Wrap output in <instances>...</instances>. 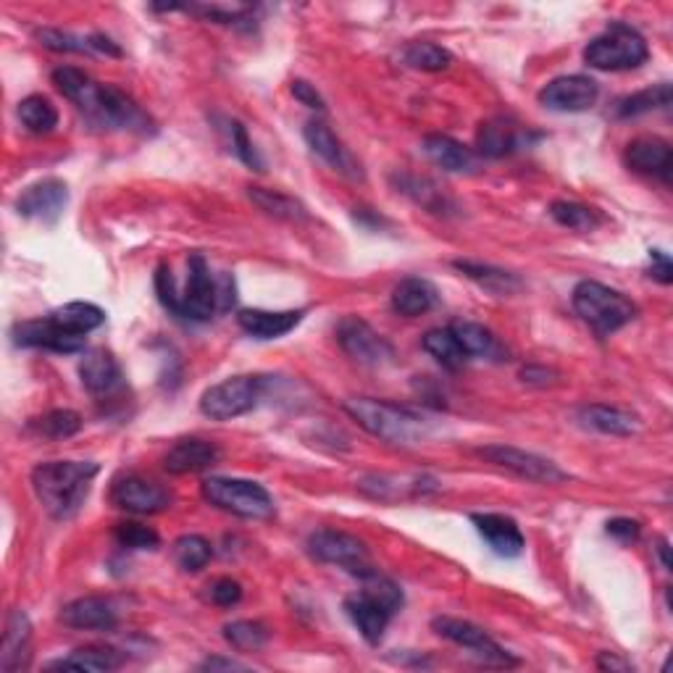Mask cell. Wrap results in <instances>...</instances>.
I'll list each match as a JSON object with an SVG mask.
<instances>
[{
	"instance_id": "cell-49",
	"label": "cell",
	"mask_w": 673,
	"mask_h": 673,
	"mask_svg": "<svg viewBox=\"0 0 673 673\" xmlns=\"http://www.w3.org/2000/svg\"><path fill=\"white\" fill-rule=\"evenodd\" d=\"M650 277L658 279L661 284H671L673 282V263L669 258V252L663 250H650Z\"/></svg>"
},
{
	"instance_id": "cell-26",
	"label": "cell",
	"mask_w": 673,
	"mask_h": 673,
	"mask_svg": "<svg viewBox=\"0 0 673 673\" xmlns=\"http://www.w3.org/2000/svg\"><path fill=\"white\" fill-rule=\"evenodd\" d=\"M421 151H424V156L429 158L434 166H439L442 172L472 174V172H476V166H479V161H476V153L472 151V147H466L463 143H458V139H453L447 135L424 137Z\"/></svg>"
},
{
	"instance_id": "cell-2",
	"label": "cell",
	"mask_w": 673,
	"mask_h": 673,
	"mask_svg": "<svg viewBox=\"0 0 673 673\" xmlns=\"http://www.w3.org/2000/svg\"><path fill=\"white\" fill-rule=\"evenodd\" d=\"M101 466L93 460H48L34 466L32 489L48 516L66 521L80 514Z\"/></svg>"
},
{
	"instance_id": "cell-33",
	"label": "cell",
	"mask_w": 673,
	"mask_h": 673,
	"mask_svg": "<svg viewBox=\"0 0 673 673\" xmlns=\"http://www.w3.org/2000/svg\"><path fill=\"white\" fill-rule=\"evenodd\" d=\"M453 266L463 273V277H468L472 282L479 284L482 290H487L493 294H516L524 287L521 279H518L516 273H510L505 269H495V266L474 263V261H455Z\"/></svg>"
},
{
	"instance_id": "cell-9",
	"label": "cell",
	"mask_w": 673,
	"mask_h": 673,
	"mask_svg": "<svg viewBox=\"0 0 673 673\" xmlns=\"http://www.w3.org/2000/svg\"><path fill=\"white\" fill-rule=\"evenodd\" d=\"M432 629L437 631L442 640L472 652L476 661L484 665H493V669H516L518 665L516 655H510L503 644H497L487 631L472 621L453 619V615H437V619L432 621Z\"/></svg>"
},
{
	"instance_id": "cell-38",
	"label": "cell",
	"mask_w": 673,
	"mask_h": 673,
	"mask_svg": "<svg viewBox=\"0 0 673 673\" xmlns=\"http://www.w3.org/2000/svg\"><path fill=\"white\" fill-rule=\"evenodd\" d=\"M671 105V84H655V87L640 90V93L623 97L619 101V116L631 118V116H642L650 114L655 108H669Z\"/></svg>"
},
{
	"instance_id": "cell-53",
	"label": "cell",
	"mask_w": 673,
	"mask_h": 673,
	"mask_svg": "<svg viewBox=\"0 0 673 673\" xmlns=\"http://www.w3.org/2000/svg\"><path fill=\"white\" fill-rule=\"evenodd\" d=\"M200 671H245V665L231 658H208L206 663H200Z\"/></svg>"
},
{
	"instance_id": "cell-28",
	"label": "cell",
	"mask_w": 673,
	"mask_h": 673,
	"mask_svg": "<svg viewBox=\"0 0 673 673\" xmlns=\"http://www.w3.org/2000/svg\"><path fill=\"white\" fill-rule=\"evenodd\" d=\"M30 642H32V623L27 619L24 610H11L6 619L3 631V650H0V671L13 673L30 658Z\"/></svg>"
},
{
	"instance_id": "cell-7",
	"label": "cell",
	"mask_w": 673,
	"mask_h": 673,
	"mask_svg": "<svg viewBox=\"0 0 673 673\" xmlns=\"http://www.w3.org/2000/svg\"><path fill=\"white\" fill-rule=\"evenodd\" d=\"M200 493L214 508L227 510L237 518L248 521H269L277 514L273 497L266 493L258 482L248 479H229V476H208L200 484Z\"/></svg>"
},
{
	"instance_id": "cell-24",
	"label": "cell",
	"mask_w": 673,
	"mask_h": 673,
	"mask_svg": "<svg viewBox=\"0 0 673 673\" xmlns=\"http://www.w3.org/2000/svg\"><path fill=\"white\" fill-rule=\"evenodd\" d=\"M306 311H261V308H248L237 313V324L245 334L256 340H279L290 334L294 327L303 321Z\"/></svg>"
},
{
	"instance_id": "cell-27",
	"label": "cell",
	"mask_w": 673,
	"mask_h": 673,
	"mask_svg": "<svg viewBox=\"0 0 673 673\" xmlns=\"http://www.w3.org/2000/svg\"><path fill=\"white\" fill-rule=\"evenodd\" d=\"M579 421L589 429L600 432V434H610V437H631V434L640 432L642 421L636 413H631L627 408H615V405H584V408L579 411Z\"/></svg>"
},
{
	"instance_id": "cell-37",
	"label": "cell",
	"mask_w": 673,
	"mask_h": 673,
	"mask_svg": "<svg viewBox=\"0 0 673 673\" xmlns=\"http://www.w3.org/2000/svg\"><path fill=\"white\" fill-rule=\"evenodd\" d=\"M172 556H174V563H177L182 571L198 573L200 568L208 566V560H210V556H214V550H210V542L206 537L185 535V537H179L177 542H174Z\"/></svg>"
},
{
	"instance_id": "cell-20",
	"label": "cell",
	"mask_w": 673,
	"mask_h": 673,
	"mask_svg": "<svg viewBox=\"0 0 673 673\" xmlns=\"http://www.w3.org/2000/svg\"><path fill=\"white\" fill-rule=\"evenodd\" d=\"M472 524L476 526L489 550L500 558H518L524 552L526 539L518 529V524L510 516L503 514H474Z\"/></svg>"
},
{
	"instance_id": "cell-31",
	"label": "cell",
	"mask_w": 673,
	"mask_h": 673,
	"mask_svg": "<svg viewBox=\"0 0 673 673\" xmlns=\"http://www.w3.org/2000/svg\"><path fill=\"white\" fill-rule=\"evenodd\" d=\"M447 329H451L455 340H458V345L463 348V353L468 355V361H472V358L503 361L505 358V348L497 342V336L482 324H474V321H453Z\"/></svg>"
},
{
	"instance_id": "cell-45",
	"label": "cell",
	"mask_w": 673,
	"mask_h": 673,
	"mask_svg": "<svg viewBox=\"0 0 673 673\" xmlns=\"http://www.w3.org/2000/svg\"><path fill=\"white\" fill-rule=\"evenodd\" d=\"M114 537L118 547H126V550H156L161 545V537L156 531L143 524H118Z\"/></svg>"
},
{
	"instance_id": "cell-13",
	"label": "cell",
	"mask_w": 673,
	"mask_h": 673,
	"mask_svg": "<svg viewBox=\"0 0 673 673\" xmlns=\"http://www.w3.org/2000/svg\"><path fill=\"white\" fill-rule=\"evenodd\" d=\"M111 503L126 514L153 516L168 508L172 495L158 482L145 479L139 474H122L111 484Z\"/></svg>"
},
{
	"instance_id": "cell-1",
	"label": "cell",
	"mask_w": 673,
	"mask_h": 673,
	"mask_svg": "<svg viewBox=\"0 0 673 673\" xmlns=\"http://www.w3.org/2000/svg\"><path fill=\"white\" fill-rule=\"evenodd\" d=\"M55 90L72 101L84 122L103 132H135V135H151L153 118L145 114L130 95L111 84L95 82L76 66H59L51 74Z\"/></svg>"
},
{
	"instance_id": "cell-42",
	"label": "cell",
	"mask_w": 673,
	"mask_h": 673,
	"mask_svg": "<svg viewBox=\"0 0 673 673\" xmlns=\"http://www.w3.org/2000/svg\"><path fill=\"white\" fill-rule=\"evenodd\" d=\"M32 429L42 434V437L66 439V437H74V434L82 429V416L76 411H66V408L51 411V413H45L42 418L34 421Z\"/></svg>"
},
{
	"instance_id": "cell-40",
	"label": "cell",
	"mask_w": 673,
	"mask_h": 673,
	"mask_svg": "<svg viewBox=\"0 0 673 673\" xmlns=\"http://www.w3.org/2000/svg\"><path fill=\"white\" fill-rule=\"evenodd\" d=\"M550 216L560 224V227H568L573 231H592L594 227H600L602 221L598 210L581 206V203L573 200H556L550 206Z\"/></svg>"
},
{
	"instance_id": "cell-34",
	"label": "cell",
	"mask_w": 673,
	"mask_h": 673,
	"mask_svg": "<svg viewBox=\"0 0 673 673\" xmlns=\"http://www.w3.org/2000/svg\"><path fill=\"white\" fill-rule=\"evenodd\" d=\"M248 195L258 208L266 210V214L273 216V219H282V221H306L308 219V208L303 206V203L290 198V195H284V193H277V189L250 187Z\"/></svg>"
},
{
	"instance_id": "cell-21",
	"label": "cell",
	"mask_w": 673,
	"mask_h": 673,
	"mask_svg": "<svg viewBox=\"0 0 673 673\" xmlns=\"http://www.w3.org/2000/svg\"><path fill=\"white\" fill-rule=\"evenodd\" d=\"M529 132H521L510 118H489L476 132V153L487 158H505L510 153L529 147Z\"/></svg>"
},
{
	"instance_id": "cell-16",
	"label": "cell",
	"mask_w": 673,
	"mask_h": 673,
	"mask_svg": "<svg viewBox=\"0 0 673 673\" xmlns=\"http://www.w3.org/2000/svg\"><path fill=\"white\" fill-rule=\"evenodd\" d=\"M303 137L315 156L324 161V164L332 166L336 174H342V177H348V179H363L361 164H358V161L353 158V153L342 145V139L336 137L332 130H329L327 122H321V118H311V122L306 124Z\"/></svg>"
},
{
	"instance_id": "cell-29",
	"label": "cell",
	"mask_w": 673,
	"mask_h": 673,
	"mask_svg": "<svg viewBox=\"0 0 673 673\" xmlns=\"http://www.w3.org/2000/svg\"><path fill=\"white\" fill-rule=\"evenodd\" d=\"M126 663L124 652L116 648H105V644H87V648H76L69 652L61 661L48 663L45 669L53 671H84V673H97V671H116Z\"/></svg>"
},
{
	"instance_id": "cell-41",
	"label": "cell",
	"mask_w": 673,
	"mask_h": 673,
	"mask_svg": "<svg viewBox=\"0 0 673 673\" xmlns=\"http://www.w3.org/2000/svg\"><path fill=\"white\" fill-rule=\"evenodd\" d=\"M224 640L240 652H258L269 642V629L261 621H231L224 627Z\"/></svg>"
},
{
	"instance_id": "cell-32",
	"label": "cell",
	"mask_w": 673,
	"mask_h": 673,
	"mask_svg": "<svg viewBox=\"0 0 673 673\" xmlns=\"http://www.w3.org/2000/svg\"><path fill=\"white\" fill-rule=\"evenodd\" d=\"M48 315H51L53 324L61 327L63 332H72L80 336L90 334L97 327H103V321H105L103 308H97L95 303H84V300H74V303L55 308V311Z\"/></svg>"
},
{
	"instance_id": "cell-8",
	"label": "cell",
	"mask_w": 673,
	"mask_h": 673,
	"mask_svg": "<svg viewBox=\"0 0 673 673\" xmlns=\"http://www.w3.org/2000/svg\"><path fill=\"white\" fill-rule=\"evenodd\" d=\"M261 376H231L200 395V413L210 421H231L256 408L263 392Z\"/></svg>"
},
{
	"instance_id": "cell-22",
	"label": "cell",
	"mask_w": 673,
	"mask_h": 673,
	"mask_svg": "<svg viewBox=\"0 0 673 673\" xmlns=\"http://www.w3.org/2000/svg\"><path fill=\"white\" fill-rule=\"evenodd\" d=\"M627 164L631 172L648 174V177H671L673 151L663 137H636L627 147Z\"/></svg>"
},
{
	"instance_id": "cell-50",
	"label": "cell",
	"mask_w": 673,
	"mask_h": 673,
	"mask_svg": "<svg viewBox=\"0 0 673 673\" xmlns=\"http://www.w3.org/2000/svg\"><path fill=\"white\" fill-rule=\"evenodd\" d=\"M292 95L298 97V101L303 103V105H308V108L324 111V97H321L319 93H315L313 84H308V82H303V80H294V82H292Z\"/></svg>"
},
{
	"instance_id": "cell-54",
	"label": "cell",
	"mask_w": 673,
	"mask_h": 673,
	"mask_svg": "<svg viewBox=\"0 0 673 673\" xmlns=\"http://www.w3.org/2000/svg\"><path fill=\"white\" fill-rule=\"evenodd\" d=\"M598 669L600 671H631V663L621 661V658L613 655V652H600Z\"/></svg>"
},
{
	"instance_id": "cell-5",
	"label": "cell",
	"mask_w": 673,
	"mask_h": 673,
	"mask_svg": "<svg viewBox=\"0 0 673 673\" xmlns=\"http://www.w3.org/2000/svg\"><path fill=\"white\" fill-rule=\"evenodd\" d=\"M571 300L573 311L581 315V321L592 327V332L600 336H610L636 319V306L631 303L627 294L608 284L592 282V279H584V282L573 287Z\"/></svg>"
},
{
	"instance_id": "cell-12",
	"label": "cell",
	"mask_w": 673,
	"mask_h": 673,
	"mask_svg": "<svg viewBox=\"0 0 673 673\" xmlns=\"http://www.w3.org/2000/svg\"><path fill=\"white\" fill-rule=\"evenodd\" d=\"M336 342L361 366L376 369L395 358V350H392L390 342L374 327L358 319V315H348V319H342L336 324Z\"/></svg>"
},
{
	"instance_id": "cell-3",
	"label": "cell",
	"mask_w": 673,
	"mask_h": 673,
	"mask_svg": "<svg viewBox=\"0 0 673 673\" xmlns=\"http://www.w3.org/2000/svg\"><path fill=\"white\" fill-rule=\"evenodd\" d=\"M345 411L350 418L358 421V426L390 445H418L434 432V421L426 413L390 400L355 397L348 400Z\"/></svg>"
},
{
	"instance_id": "cell-36",
	"label": "cell",
	"mask_w": 673,
	"mask_h": 673,
	"mask_svg": "<svg viewBox=\"0 0 673 673\" xmlns=\"http://www.w3.org/2000/svg\"><path fill=\"white\" fill-rule=\"evenodd\" d=\"M421 345H424V350L434 358V361L451 371H458L463 363L468 361V355L463 353V348L458 345V340H455L451 329H432V332L424 336Z\"/></svg>"
},
{
	"instance_id": "cell-19",
	"label": "cell",
	"mask_w": 673,
	"mask_h": 673,
	"mask_svg": "<svg viewBox=\"0 0 673 673\" xmlns=\"http://www.w3.org/2000/svg\"><path fill=\"white\" fill-rule=\"evenodd\" d=\"M61 623L76 631H114L118 627V610L105 598H80L61 608Z\"/></svg>"
},
{
	"instance_id": "cell-55",
	"label": "cell",
	"mask_w": 673,
	"mask_h": 673,
	"mask_svg": "<svg viewBox=\"0 0 673 673\" xmlns=\"http://www.w3.org/2000/svg\"><path fill=\"white\" fill-rule=\"evenodd\" d=\"M658 552H661V558H663V566L669 568L671 571V558H669V542H665V539H661V545H658Z\"/></svg>"
},
{
	"instance_id": "cell-47",
	"label": "cell",
	"mask_w": 673,
	"mask_h": 673,
	"mask_svg": "<svg viewBox=\"0 0 673 673\" xmlns=\"http://www.w3.org/2000/svg\"><path fill=\"white\" fill-rule=\"evenodd\" d=\"M208 598L214 605L219 608H231L242 600V587L235 579H216L214 584H208Z\"/></svg>"
},
{
	"instance_id": "cell-30",
	"label": "cell",
	"mask_w": 673,
	"mask_h": 673,
	"mask_svg": "<svg viewBox=\"0 0 673 673\" xmlns=\"http://www.w3.org/2000/svg\"><path fill=\"white\" fill-rule=\"evenodd\" d=\"M437 287H434L429 279L421 277L403 279V282L395 284V290H392V308H395L400 315H408V319L429 313L432 308L437 306Z\"/></svg>"
},
{
	"instance_id": "cell-46",
	"label": "cell",
	"mask_w": 673,
	"mask_h": 673,
	"mask_svg": "<svg viewBox=\"0 0 673 673\" xmlns=\"http://www.w3.org/2000/svg\"><path fill=\"white\" fill-rule=\"evenodd\" d=\"M400 185V189H403V193H408L413 200L416 203H421V206H426V208H432V210H439V208H445L447 206V200L442 198L439 195V189L432 185V182H426V179H413V177H403L397 182Z\"/></svg>"
},
{
	"instance_id": "cell-15",
	"label": "cell",
	"mask_w": 673,
	"mask_h": 673,
	"mask_svg": "<svg viewBox=\"0 0 673 673\" xmlns=\"http://www.w3.org/2000/svg\"><path fill=\"white\" fill-rule=\"evenodd\" d=\"M69 203V187L59 177H45L34 182L17 198V214L24 219H34L42 224H53L61 219L63 208Z\"/></svg>"
},
{
	"instance_id": "cell-25",
	"label": "cell",
	"mask_w": 673,
	"mask_h": 673,
	"mask_svg": "<svg viewBox=\"0 0 673 673\" xmlns=\"http://www.w3.org/2000/svg\"><path fill=\"white\" fill-rule=\"evenodd\" d=\"M345 613L350 615L353 627L361 631V636L371 644V648H376V644L384 640V631H387L392 613L382 605V602L369 598L366 592H358L353 598L345 600Z\"/></svg>"
},
{
	"instance_id": "cell-35",
	"label": "cell",
	"mask_w": 673,
	"mask_h": 673,
	"mask_svg": "<svg viewBox=\"0 0 673 673\" xmlns=\"http://www.w3.org/2000/svg\"><path fill=\"white\" fill-rule=\"evenodd\" d=\"M19 118L32 135H51L59 126V111L45 95H30L19 103Z\"/></svg>"
},
{
	"instance_id": "cell-39",
	"label": "cell",
	"mask_w": 673,
	"mask_h": 673,
	"mask_svg": "<svg viewBox=\"0 0 673 673\" xmlns=\"http://www.w3.org/2000/svg\"><path fill=\"white\" fill-rule=\"evenodd\" d=\"M405 63L418 69V72H442V69H447L453 63V53L445 51L437 42L421 40L411 42V45L405 48Z\"/></svg>"
},
{
	"instance_id": "cell-14",
	"label": "cell",
	"mask_w": 673,
	"mask_h": 673,
	"mask_svg": "<svg viewBox=\"0 0 673 673\" xmlns=\"http://www.w3.org/2000/svg\"><path fill=\"white\" fill-rule=\"evenodd\" d=\"M598 95L600 87L592 76L568 74L545 84L542 93H539V103L547 111H558V114H581L598 103Z\"/></svg>"
},
{
	"instance_id": "cell-17",
	"label": "cell",
	"mask_w": 673,
	"mask_h": 673,
	"mask_svg": "<svg viewBox=\"0 0 673 673\" xmlns=\"http://www.w3.org/2000/svg\"><path fill=\"white\" fill-rule=\"evenodd\" d=\"M13 342L19 348H42V350H53V353H80L84 350V336L63 332L61 327H55L51 321V315L45 319H30V321H19L13 327Z\"/></svg>"
},
{
	"instance_id": "cell-43",
	"label": "cell",
	"mask_w": 673,
	"mask_h": 673,
	"mask_svg": "<svg viewBox=\"0 0 673 673\" xmlns=\"http://www.w3.org/2000/svg\"><path fill=\"white\" fill-rule=\"evenodd\" d=\"M224 132H227V137H229L231 153H235V156L240 158L245 166H250L252 172H263V158L258 156L256 145H252L245 124L235 122V118H227V122H224Z\"/></svg>"
},
{
	"instance_id": "cell-48",
	"label": "cell",
	"mask_w": 673,
	"mask_h": 673,
	"mask_svg": "<svg viewBox=\"0 0 673 673\" xmlns=\"http://www.w3.org/2000/svg\"><path fill=\"white\" fill-rule=\"evenodd\" d=\"M640 531L642 526L640 521H634V518H613V521H608V535L623 545L634 542V539L640 537Z\"/></svg>"
},
{
	"instance_id": "cell-51",
	"label": "cell",
	"mask_w": 673,
	"mask_h": 673,
	"mask_svg": "<svg viewBox=\"0 0 673 673\" xmlns=\"http://www.w3.org/2000/svg\"><path fill=\"white\" fill-rule=\"evenodd\" d=\"M558 374L556 371L545 369V366H526L521 369V382L524 384H535V387H547Z\"/></svg>"
},
{
	"instance_id": "cell-4",
	"label": "cell",
	"mask_w": 673,
	"mask_h": 673,
	"mask_svg": "<svg viewBox=\"0 0 673 673\" xmlns=\"http://www.w3.org/2000/svg\"><path fill=\"white\" fill-rule=\"evenodd\" d=\"M237 303L235 277L227 271L214 273L200 252H193L187 263V284L179 294L177 319L210 321L216 313H227Z\"/></svg>"
},
{
	"instance_id": "cell-23",
	"label": "cell",
	"mask_w": 673,
	"mask_h": 673,
	"mask_svg": "<svg viewBox=\"0 0 673 673\" xmlns=\"http://www.w3.org/2000/svg\"><path fill=\"white\" fill-rule=\"evenodd\" d=\"M219 458L221 451L214 445V442L189 437V439H179L177 445L166 453L164 466L168 474L182 476V474L206 472V468L214 466V463H219Z\"/></svg>"
},
{
	"instance_id": "cell-18",
	"label": "cell",
	"mask_w": 673,
	"mask_h": 673,
	"mask_svg": "<svg viewBox=\"0 0 673 673\" xmlns=\"http://www.w3.org/2000/svg\"><path fill=\"white\" fill-rule=\"evenodd\" d=\"M80 379L84 390L95 397H108L122 390L124 374L114 353L105 348H90L82 353Z\"/></svg>"
},
{
	"instance_id": "cell-44",
	"label": "cell",
	"mask_w": 673,
	"mask_h": 673,
	"mask_svg": "<svg viewBox=\"0 0 673 673\" xmlns=\"http://www.w3.org/2000/svg\"><path fill=\"white\" fill-rule=\"evenodd\" d=\"M34 38L42 48L53 53H93L90 38H80V34L63 32V30H38Z\"/></svg>"
},
{
	"instance_id": "cell-11",
	"label": "cell",
	"mask_w": 673,
	"mask_h": 673,
	"mask_svg": "<svg viewBox=\"0 0 673 673\" xmlns=\"http://www.w3.org/2000/svg\"><path fill=\"white\" fill-rule=\"evenodd\" d=\"M479 458L487 463H493L497 468H505V472L521 476L526 482L535 484H560L568 479V474L563 468H558L556 463L542 458L537 453H526L521 447H510V445H487L476 451Z\"/></svg>"
},
{
	"instance_id": "cell-10",
	"label": "cell",
	"mask_w": 673,
	"mask_h": 673,
	"mask_svg": "<svg viewBox=\"0 0 673 673\" xmlns=\"http://www.w3.org/2000/svg\"><path fill=\"white\" fill-rule=\"evenodd\" d=\"M308 552H311V558L319 560V563L340 566L353 573V577H363V573H369L371 568H374L371 566L369 547L358 537L345 535V531H315V535L308 537Z\"/></svg>"
},
{
	"instance_id": "cell-6",
	"label": "cell",
	"mask_w": 673,
	"mask_h": 673,
	"mask_svg": "<svg viewBox=\"0 0 673 673\" xmlns=\"http://www.w3.org/2000/svg\"><path fill=\"white\" fill-rule=\"evenodd\" d=\"M648 59V40L642 38L640 30L623 24V21H613L605 32L598 34L584 48L587 66L598 69V72H631V69H640Z\"/></svg>"
},
{
	"instance_id": "cell-52",
	"label": "cell",
	"mask_w": 673,
	"mask_h": 673,
	"mask_svg": "<svg viewBox=\"0 0 673 673\" xmlns=\"http://www.w3.org/2000/svg\"><path fill=\"white\" fill-rule=\"evenodd\" d=\"M90 45H93V53L114 55V59L122 55V48H118L111 38H105V34H90Z\"/></svg>"
}]
</instances>
